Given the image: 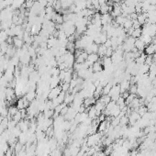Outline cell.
I'll use <instances>...</instances> for the list:
<instances>
[{"instance_id":"cell-1","label":"cell","mask_w":156,"mask_h":156,"mask_svg":"<svg viewBox=\"0 0 156 156\" xmlns=\"http://www.w3.org/2000/svg\"><path fill=\"white\" fill-rule=\"evenodd\" d=\"M108 96L111 98V100L117 101L118 99V97H120L121 92H120V85H115L112 87L111 90L108 94Z\"/></svg>"},{"instance_id":"cell-2","label":"cell","mask_w":156,"mask_h":156,"mask_svg":"<svg viewBox=\"0 0 156 156\" xmlns=\"http://www.w3.org/2000/svg\"><path fill=\"white\" fill-rule=\"evenodd\" d=\"M63 91L61 90V85L57 87H54V88H52L50 90V92H49V95H48V100H53L54 98H56L57 97L59 96V94Z\"/></svg>"},{"instance_id":"cell-3","label":"cell","mask_w":156,"mask_h":156,"mask_svg":"<svg viewBox=\"0 0 156 156\" xmlns=\"http://www.w3.org/2000/svg\"><path fill=\"white\" fill-rule=\"evenodd\" d=\"M87 114H88V118H91L92 120H96V118L98 117L97 115V109L95 108V106H92L88 108V111H87Z\"/></svg>"},{"instance_id":"cell-4","label":"cell","mask_w":156,"mask_h":156,"mask_svg":"<svg viewBox=\"0 0 156 156\" xmlns=\"http://www.w3.org/2000/svg\"><path fill=\"white\" fill-rule=\"evenodd\" d=\"M134 46H135V48H136L138 51H139V52H142V51L145 49L146 45H145V43L143 42L141 39L139 38V39H136V40H135Z\"/></svg>"},{"instance_id":"cell-5","label":"cell","mask_w":156,"mask_h":156,"mask_svg":"<svg viewBox=\"0 0 156 156\" xmlns=\"http://www.w3.org/2000/svg\"><path fill=\"white\" fill-rule=\"evenodd\" d=\"M87 61L91 65H93V63H95L96 61H99V56H98L97 53H91V54H88Z\"/></svg>"},{"instance_id":"cell-6","label":"cell","mask_w":156,"mask_h":156,"mask_svg":"<svg viewBox=\"0 0 156 156\" xmlns=\"http://www.w3.org/2000/svg\"><path fill=\"white\" fill-rule=\"evenodd\" d=\"M92 69H93V72L94 73H100V72L103 71V66H102L101 60L96 61L95 63H93Z\"/></svg>"},{"instance_id":"cell-7","label":"cell","mask_w":156,"mask_h":156,"mask_svg":"<svg viewBox=\"0 0 156 156\" xmlns=\"http://www.w3.org/2000/svg\"><path fill=\"white\" fill-rule=\"evenodd\" d=\"M13 44L16 49H21L24 46V40L22 39H19V37H16L13 39Z\"/></svg>"},{"instance_id":"cell-8","label":"cell","mask_w":156,"mask_h":156,"mask_svg":"<svg viewBox=\"0 0 156 156\" xmlns=\"http://www.w3.org/2000/svg\"><path fill=\"white\" fill-rule=\"evenodd\" d=\"M7 110H9V116H7V118H9V120H12V117L14 116L15 114H17L18 111H19V108H17V106H15L13 105H11L9 108H7Z\"/></svg>"},{"instance_id":"cell-9","label":"cell","mask_w":156,"mask_h":156,"mask_svg":"<svg viewBox=\"0 0 156 156\" xmlns=\"http://www.w3.org/2000/svg\"><path fill=\"white\" fill-rule=\"evenodd\" d=\"M25 97H26V99L28 102H32L33 100L36 99L37 93H36V91H28V92H27V94L25 95Z\"/></svg>"},{"instance_id":"cell-10","label":"cell","mask_w":156,"mask_h":156,"mask_svg":"<svg viewBox=\"0 0 156 156\" xmlns=\"http://www.w3.org/2000/svg\"><path fill=\"white\" fill-rule=\"evenodd\" d=\"M73 98H75V95L73 94H70V93H66L65 94V97H64V100H63V103L69 105V104H72L73 101Z\"/></svg>"},{"instance_id":"cell-11","label":"cell","mask_w":156,"mask_h":156,"mask_svg":"<svg viewBox=\"0 0 156 156\" xmlns=\"http://www.w3.org/2000/svg\"><path fill=\"white\" fill-rule=\"evenodd\" d=\"M146 54L144 52H142L141 55H139L138 58L135 59V61H136V63L137 64H139V65H141V64H144L145 63V59H146Z\"/></svg>"},{"instance_id":"cell-12","label":"cell","mask_w":156,"mask_h":156,"mask_svg":"<svg viewBox=\"0 0 156 156\" xmlns=\"http://www.w3.org/2000/svg\"><path fill=\"white\" fill-rule=\"evenodd\" d=\"M141 35H142V30H141V28H136V30H134L130 36L134 39H139V38H141Z\"/></svg>"},{"instance_id":"cell-13","label":"cell","mask_w":156,"mask_h":156,"mask_svg":"<svg viewBox=\"0 0 156 156\" xmlns=\"http://www.w3.org/2000/svg\"><path fill=\"white\" fill-rule=\"evenodd\" d=\"M17 108H19V110L25 108V98H19L17 101Z\"/></svg>"},{"instance_id":"cell-14","label":"cell","mask_w":156,"mask_h":156,"mask_svg":"<svg viewBox=\"0 0 156 156\" xmlns=\"http://www.w3.org/2000/svg\"><path fill=\"white\" fill-rule=\"evenodd\" d=\"M110 10V7L108 5H106V4H105V5H102L100 6V9H99V11L101 12L102 15L104 14H108V12Z\"/></svg>"},{"instance_id":"cell-15","label":"cell","mask_w":156,"mask_h":156,"mask_svg":"<svg viewBox=\"0 0 156 156\" xmlns=\"http://www.w3.org/2000/svg\"><path fill=\"white\" fill-rule=\"evenodd\" d=\"M12 120H13L16 123H17V124H18V123L20 121V120H22V117H21V114H20V111H19H19H18V113L17 114H15L14 115V116L13 117H12Z\"/></svg>"},{"instance_id":"cell-16","label":"cell","mask_w":156,"mask_h":156,"mask_svg":"<svg viewBox=\"0 0 156 156\" xmlns=\"http://www.w3.org/2000/svg\"><path fill=\"white\" fill-rule=\"evenodd\" d=\"M61 90H63V91L65 92V93H67L68 91H70V84H68V83H61Z\"/></svg>"}]
</instances>
